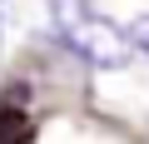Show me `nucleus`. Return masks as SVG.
I'll return each instance as SVG.
<instances>
[{
	"label": "nucleus",
	"mask_w": 149,
	"mask_h": 144,
	"mask_svg": "<svg viewBox=\"0 0 149 144\" xmlns=\"http://www.w3.org/2000/svg\"><path fill=\"white\" fill-rule=\"evenodd\" d=\"M124 40H129V50L149 55V10H144V15H134V25L124 30Z\"/></svg>",
	"instance_id": "3"
},
{
	"label": "nucleus",
	"mask_w": 149,
	"mask_h": 144,
	"mask_svg": "<svg viewBox=\"0 0 149 144\" xmlns=\"http://www.w3.org/2000/svg\"><path fill=\"white\" fill-rule=\"evenodd\" d=\"M25 139H30V124H25V114L5 109V114H0V144H25Z\"/></svg>",
	"instance_id": "2"
},
{
	"label": "nucleus",
	"mask_w": 149,
	"mask_h": 144,
	"mask_svg": "<svg viewBox=\"0 0 149 144\" xmlns=\"http://www.w3.org/2000/svg\"><path fill=\"white\" fill-rule=\"evenodd\" d=\"M50 5V25H55V35L80 55L85 65H95V70H124L129 65V40H124V30L109 20V15H100L90 0H45Z\"/></svg>",
	"instance_id": "1"
}]
</instances>
